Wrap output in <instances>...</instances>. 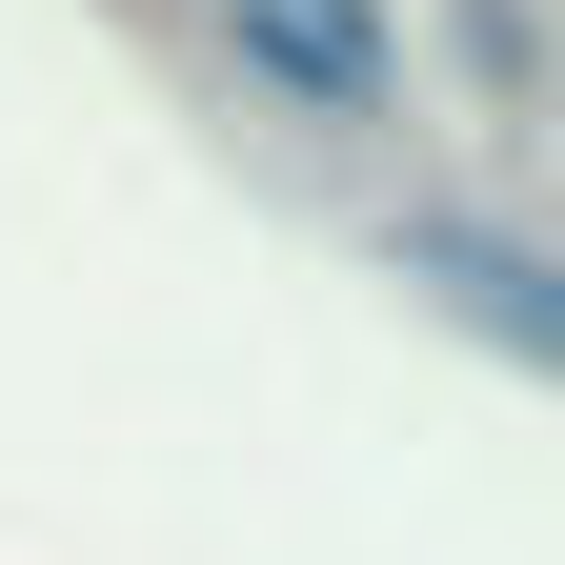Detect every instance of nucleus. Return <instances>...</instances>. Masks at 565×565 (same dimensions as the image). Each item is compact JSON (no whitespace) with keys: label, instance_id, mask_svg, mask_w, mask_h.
<instances>
[{"label":"nucleus","instance_id":"f257e3e1","mask_svg":"<svg viewBox=\"0 0 565 565\" xmlns=\"http://www.w3.org/2000/svg\"><path fill=\"white\" fill-rule=\"evenodd\" d=\"M384 263H404V282H424L445 323L525 343V364L565 384V263H545V243H505V223H384Z\"/></svg>","mask_w":565,"mask_h":565},{"label":"nucleus","instance_id":"f03ea898","mask_svg":"<svg viewBox=\"0 0 565 565\" xmlns=\"http://www.w3.org/2000/svg\"><path fill=\"white\" fill-rule=\"evenodd\" d=\"M223 41L263 61L303 121H404V61H384V0H223Z\"/></svg>","mask_w":565,"mask_h":565}]
</instances>
